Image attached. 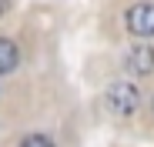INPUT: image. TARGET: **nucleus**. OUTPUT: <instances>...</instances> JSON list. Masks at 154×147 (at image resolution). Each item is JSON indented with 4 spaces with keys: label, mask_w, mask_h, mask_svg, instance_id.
<instances>
[{
    "label": "nucleus",
    "mask_w": 154,
    "mask_h": 147,
    "mask_svg": "<svg viewBox=\"0 0 154 147\" xmlns=\"http://www.w3.org/2000/svg\"><path fill=\"white\" fill-rule=\"evenodd\" d=\"M104 107L114 114V117H131L137 107H141V90L134 80H114L107 90H104Z\"/></svg>",
    "instance_id": "nucleus-1"
},
{
    "label": "nucleus",
    "mask_w": 154,
    "mask_h": 147,
    "mask_svg": "<svg viewBox=\"0 0 154 147\" xmlns=\"http://www.w3.org/2000/svg\"><path fill=\"white\" fill-rule=\"evenodd\" d=\"M124 23L127 30H131L134 37H154V4H147V0H141V4H131L124 14Z\"/></svg>",
    "instance_id": "nucleus-2"
},
{
    "label": "nucleus",
    "mask_w": 154,
    "mask_h": 147,
    "mask_svg": "<svg viewBox=\"0 0 154 147\" xmlns=\"http://www.w3.org/2000/svg\"><path fill=\"white\" fill-rule=\"evenodd\" d=\"M124 67H127L131 77H147V74H154V47L144 44V40H137L131 50H127Z\"/></svg>",
    "instance_id": "nucleus-3"
},
{
    "label": "nucleus",
    "mask_w": 154,
    "mask_h": 147,
    "mask_svg": "<svg viewBox=\"0 0 154 147\" xmlns=\"http://www.w3.org/2000/svg\"><path fill=\"white\" fill-rule=\"evenodd\" d=\"M17 64H20V50H17V44L7 40V37H0V77L14 74Z\"/></svg>",
    "instance_id": "nucleus-4"
},
{
    "label": "nucleus",
    "mask_w": 154,
    "mask_h": 147,
    "mask_svg": "<svg viewBox=\"0 0 154 147\" xmlns=\"http://www.w3.org/2000/svg\"><path fill=\"white\" fill-rule=\"evenodd\" d=\"M20 147H54V140H50L47 134H27L20 140Z\"/></svg>",
    "instance_id": "nucleus-5"
},
{
    "label": "nucleus",
    "mask_w": 154,
    "mask_h": 147,
    "mask_svg": "<svg viewBox=\"0 0 154 147\" xmlns=\"http://www.w3.org/2000/svg\"><path fill=\"white\" fill-rule=\"evenodd\" d=\"M7 7H10V0H0V17L7 14Z\"/></svg>",
    "instance_id": "nucleus-6"
},
{
    "label": "nucleus",
    "mask_w": 154,
    "mask_h": 147,
    "mask_svg": "<svg viewBox=\"0 0 154 147\" xmlns=\"http://www.w3.org/2000/svg\"><path fill=\"white\" fill-rule=\"evenodd\" d=\"M151 110H154V97H151Z\"/></svg>",
    "instance_id": "nucleus-7"
}]
</instances>
